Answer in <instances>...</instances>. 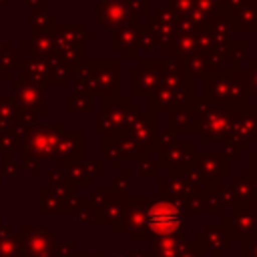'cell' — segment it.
Returning <instances> with one entry per match:
<instances>
[{"label": "cell", "instance_id": "6da1fadb", "mask_svg": "<svg viewBox=\"0 0 257 257\" xmlns=\"http://www.w3.org/2000/svg\"><path fill=\"white\" fill-rule=\"evenodd\" d=\"M149 227L157 235H169L181 225V213L169 203H157L147 215Z\"/></svg>", "mask_w": 257, "mask_h": 257}]
</instances>
